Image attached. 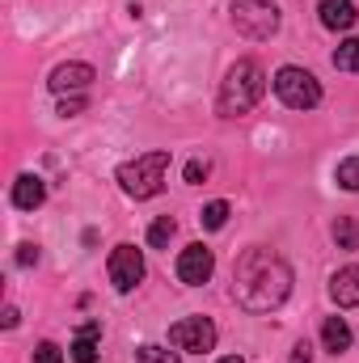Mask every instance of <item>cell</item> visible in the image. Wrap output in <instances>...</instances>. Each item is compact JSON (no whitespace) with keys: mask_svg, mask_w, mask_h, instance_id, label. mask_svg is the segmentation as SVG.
<instances>
[{"mask_svg":"<svg viewBox=\"0 0 359 363\" xmlns=\"http://www.w3.org/2000/svg\"><path fill=\"white\" fill-rule=\"evenodd\" d=\"M233 296L245 313H275L292 296V267L275 250H245L233 267Z\"/></svg>","mask_w":359,"mask_h":363,"instance_id":"cell-1","label":"cell"},{"mask_svg":"<svg viewBox=\"0 0 359 363\" xmlns=\"http://www.w3.org/2000/svg\"><path fill=\"white\" fill-rule=\"evenodd\" d=\"M263 93H267V72H263L254 60H237V64L228 68L224 85H220L216 110H220L224 118H237V114L254 110V106L263 101Z\"/></svg>","mask_w":359,"mask_h":363,"instance_id":"cell-2","label":"cell"},{"mask_svg":"<svg viewBox=\"0 0 359 363\" xmlns=\"http://www.w3.org/2000/svg\"><path fill=\"white\" fill-rule=\"evenodd\" d=\"M165 174H170V152L157 148V152H144L136 161H123L118 165V186L131 199H153V194L165 190Z\"/></svg>","mask_w":359,"mask_h":363,"instance_id":"cell-3","label":"cell"},{"mask_svg":"<svg viewBox=\"0 0 359 363\" xmlns=\"http://www.w3.org/2000/svg\"><path fill=\"white\" fill-rule=\"evenodd\" d=\"M275 93H279V101L292 106V110H313V106L321 101L317 77L304 72V68H279V72H275Z\"/></svg>","mask_w":359,"mask_h":363,"instance_id":"cell-4","label":"cell"},{"mask_svg":"<svg viewBox=\"0 0 359 363\" xmlns=\"http://www.w3.org/2000/svg\"><path fill=\"white\" fill-rule=\"evenodd\" d=\"M233 26L245 38L263 43L279 30V9H275V0H233Z\"/></svg>","mask_w":359,"mask_h":363,"instance_id":"cell-5","label":"cell"},{"mask_svg":"<svg viewBox=\"0 0 359 363\" xmlns=\"http://www.w3.org/2000/svg\"><path fill=\"white\" fill-rule=\"evenodd\" d=\"M170 342H174L178 351L203 355V351H211V347H216V325H211L207 317H182V321L170 325Z\"/></svg>","mask_w":359,"mask_h":363,"instance_id":"cell-6","label":"cell"},{"mask_svg":"<svg viewBox=\"0 0 359 363\" xmlns=\"http://www.w3.org/2000/svg\"><path fill=\"white\" fill-rule=\"evenodd\" d=\"M140 279H144V254L136 245H114V254H110V283H114V291H131Z\"/></svg>","mask_w":359,"mask_h":363,"instance_id":"cell-7","label":"cell"},{"mask_svg":"<svg viewBox=\"0 0 359 363\" xmlns=\"http://www.w3.org/2000/svg\"><path fill=\"white\" fill-rule=\"evenodd\" d=\"M211 271H216V254L207 245H186L178 254V279L186 287H203L211 279Z\"/></svg>","mask_w":359,"mask_h":363,"instance_id":"cell-8","label":"cell"},{"mask_svg":"<svg viewBox=\"0 0 359 363\" xmlns=\"http://www.w3.org/2000/svg\"><path fill=\"white\" fill-rule=\"evenodd\" d=\"M97 81V72H93V64H60L55 72H51V93H60V97H68V93H85Z\"/></svg>","mask_w":359,"mask_h":363,"instance_id":"cell-9","label":"cell"},{"mask_svg":"<svg viewBox=\"0 0 359 363\" xmlns=\"http://www.w3.org/2000/svg\"><path fill=\"white\" fill-rule=\"evenodd\" d=\"M330 296H334L338 308H355L359 304V267L334 271V279H330Z\"/></svg>","mask_w":359,"mask_h":363,"instance_id":"cell-10","label":"cell"},{"mask_svg":"<svg viewBox=\"0 0 359 363\" xmlns=\"http://www.w3.org/2000/svg\"><path fill=\"white\" fill-rule=\"evenodd\" d=\"M43 199H47V182L34 178V174H21V178L13 182V207H21V211H34V207H43Z\"/></svg>","mask_w":359,"mask_h":363,"instance_id":"cell-11","label":"cell"},{"mask_svg":"<svg viewBox=\"0 0 359 363\" xmlns=\"http://www.w3.org/2000/svg\"><path fill=\"white\" fill-rule=\"evenodd\" d=\"M321 26L326 30H351L355 26V0H321Z\"/></svg>","mask_w":359,"mask_h":363,"instance_id":"cell-12","label":"cell"},{"mask_svg":"<svg viewBox=\"0 0 359 363\" xmlns=\"http://www.w3.org/2000/svg\"><path fill=\"white\" fill-rule=\"evenodd\" d=\"M97 338H101V325L97 321H85L81 330H77V338H72V359L77 363H97Z\"/></svg>","mask_w":359,"mask_h":363,"instance_id":"cell-13","label":"cell"},{"mask_svg":"<svg viewBox=\"0 0 359 363\" xmlns=\"http://www.w3.org/2000/svg\"><path fill=\"white\" fill-rule=\"evenodd\" d=\"M321 342H326V351L343 355V351L351 347V325H347L343 317H330V321L321 325Z\"/></svg>","mask_w":359,"mask_h":363,"instance_id":"cell-14","label":"cell"},{"mask_svg":"<svg viewBox=\"0 0 359 363\" xmlns=\"http://www.w3.org/2000/svg\"><path fill=\"white\" fill-rule=\"evenodd\" d=\"M334 241H338V250H359V220L355 216H338Z\"/></svg>","mask_w":359,"mask_h":363,"instance_id":"cell-15","label":"cell"},{"mask_svg":"<svg viewBox=\"0 0 359 363\" xmlns=\"http://www.w3.org/2000/svg\"><path fill=\"white\" fill-rule=\"evenodd\" d=\"M334 68H338V72H359V38L338 43V51H334Z\"/></svg>","mask_w":359,"mask_h":363,"instance_id":"cell-16","label":"cell"},{"mask_svg":"<svg viewBox=\"0 0 359 363\" xmlns=\"http://www.w3.org/2000/svg\"><path fill=\"white\" fill-rule=\"evenodd\" d=\"M334 182L343 186V190H359V157H347V161H338V169H334Z\"/></svg>","mask_w":359,"mask_h":363,"instance_id":"cell-17","label":"cell"},{"mask_svg":"<svg viewBox=\"0 0 359 363\" xmlns=\"http://www.w3.org/2000/svg\"><path fill=\"white\" fill-rule=\"evenodd\" d=\"M174 228H178V224H174L170 216L153 220V228H148V245H153V250H165V245H170V237H174Z\"/></svg>","mask_w":359,"mask_h":363,"instance_id":"cell-18","label":"cell"},{"mask_svg":"<svg viewBox=\"0 0 359 363\" xmlns=\"http://www.w3.org/2000/svg\"><path fill=\"white\" fill-rule=\"evenodd\" d=\"M199 220H203V228H224V224H228V203H224V199H216V203H207Z\"/></svg>","mask_w":359,"mask_h":363,"instance_id":"cell-19","label":"cell"},{"mask_svg":"<svg viewBox=\"0 0 359 363\" xmlns=\"http://www.w3.org/2000/svg\"><path fill=\"white\" fill-rule=\"evenodd\" d=\"M136 359L140 363H178V351H165V347H157V342H144V347L136 351Z\"/></svg>","mask_w":359,"mask_h":363,"instance_id":"cell-20","label":"cell"},{"mask_svg":"<svg viewBox=\"0 0 359 363\" xmlns=\"http://www.w3.org/2000/svg\"><path fill=\"white\" fill-rule=\"evenodd\" d=\"M34 363H64V351L55 342H38L34 347Z\"/></svg>","mask_w":359,"mask_h":363,"instance_id":"cell-21","label":"cell"},{"mask_svg":"<svg viewBox=\"0 0 359 363\" xmlns=\"http://www.w3.org/2000/svg\"><path fill=\"white\" fill-rule=\"evenodd\" d=\"M207 174H211V165H207V161H190V165H186V182H190V186H199Z\"/></svg>","mask_w":359,"mask_h":363,"instance_id":"cell-22","label":"cell"},{"mask_svg":"<svg viewBox=\"0 0 359 363\" xmlns=\"http://www.w3.org/2000/svg\"><path fill=\"white\" fill-rule=\"evenodd\" d=\"M81 110H85V97H81V93H72V97L60 101V114H64V118H72V114H81Z\"/></svg>","mask_w":359,"mask_h":363,"instance_id":"cell-23","label":"cell"},{"mask_svg":"<svg viewBox=\"0 0 359 363\" xmlns=\"http://www.w3.org/2000/svg\"><path fill=\"white\" fill-rule=\"evenodd\" d=\"M34 262H38V245H30V241L17 245V267H34Z\"/></svg>","mask_w":359,"mask_h":363,"instance_id":"cell-24","label":"cell"},{"mask_svg":"<svg viewBox=\"0 0 359 363\" xmlns=\"http://www.w3.org/2000/svg\"><path fill=\"white\" fill-rule=\"evenodd\" d=\"M292 363H313V347H309V342H300V347L292 351Z\"/></svg>","mask_w":359,"mask_h":363,"instance_id":"cell-25","label":"cell"},{"mask_svg":"<svg viewBox=\"0 0 359 363\" xmlns=\"http://www.w3.org/2000/svg\"><path fill=\"white\" fill-rule=\"evenodd\" d=\"M17 321H21V313L17 308H4V330H17Z\"/></svg>","mask_w":359,"mask_h":363,"instance_id":"cell-26","label":"cell"},{"mask_svg":"<svg viewBox=\"0 0 359 363\" xmlns=\"http://www.w3.org/2000/svg\"><path fill=\"white\" fill-rule=\"evenodd\" d=\"M220 363H245V359H237V355H228V359H220Z\"/></svg>","mask_w":359,"mask_h":363,"instance_id":"cell-27","label":"cell"}]
</instances>
